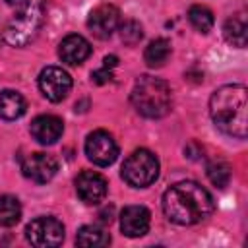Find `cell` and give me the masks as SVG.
Returning <instances> with one entry per match:
<instances>
[{
  "mask_svg": "<svg viewBox=\"0 0 248 248\" xmlns=\"http://www.w3.org/2000/svg\"><path fill=\"white\" fill-rule=\"evenodd\" d=\"M161 205L169 221L184 227L205 221L215 209L213 196L192 180H182L167 188Z\"/></svg>",
  "mask_w": 248,
  "mask_h": 248,
  "instance_id": "1",
  "label": "cell"
},
{
  "mask_svg": "<svg viewBox=\"0 0 248 248\" xmlns=\"http://www.w3.org/2000/svg\"><path fill=\"white\" fill-rule=\"evenodd\" d=\"M213 124L227 136L244 140L248 126V91L240 83H229L213 91L209 99Z\"/></svg>",
  "mask_w": 248,
  "mask_h": 248,
  "instance_id": "2",
  "label": "cell"
},
{
  "mask_svg": "<svg viewBox=\"0 0 248 248\" xmlns=\"http://www.w3.org/2000/svg\"><path fill=\"white\" fill-rule=\"evenodd\" d=\"M130 101L141 116L161 118L172 107V93L167 81L153 76H141L134 83Z\"/></svg>",
  "mask_w": 248,
  "mask_h": 248,
  "instance_id": "3",
  "label": "cell"
},
{
  "mask_svg": "<svg viewBox=\"0 0 248 248\" xmlns=\"http://www.w3.org/2000/svg\"><path fill=\"white\" fill-rule=\"evenodd\" d=\"M45 21V0H27L17 16L6 25L4 29V41L12 46H25L31 43Z\"/></svg>",
  "mask_w": 248,
  "mask_h": 248,
  "instance_id": "4",
  "label": "cell"
},
{
  "mask_svg": "<svg viewBox=\"0 0 248 248\" xmlns=\"http://www.w3.org/2000/svg\"><path fill=\"white\" fill-rule=\"evenodd\" d=\"M159 176V161L147 149H136L122 165V178L134 188H145Z\"/></svg>",
  "mask_w": 248,
  "mask_h": 248,
  "instance_id": "5",
  "label": "cell"
},
{
  "mask_svg": "<svg viewBox=\"0 0 248 248\" xmlns=\"http://www.w3.org/2000/svg\"><path fill=\"white\" fill-rule=\"evenodd\" d=\"M25 238L37 248H54L64 240V225L54 217H37L25 227Z\"/></svg>",
  "mask_w": 248,
  "mask_h": 248,
  "instance_id": "6",
  "label": "cell"
},
{
  "mask_svg": "<svg viewBox=\"0 0 248 248\" xmlns=\"http://www.w3.org/2000/svg\"><path fill=\"white\" fill-rule=\"evenodd\" d=\"M85 155L97 167H108L118 157V145L107 130H95L85 140Z\"/></svg>",
  "mask_w": 248,
  "mask_h": 248,
  "instance_id": "7",
  "label": "cell"
},
{
  "mask_svg": "<svg viewBox=\"0 0 248 248\" xmlns=\"http://www.w3.org/2000/svg\"><path fill=\"white\" fill-rule=\"evenodd\" d=\"M39 89L45 95V99L52 103H60L66 99V95L72 89V78L66 70L58 66H46L39 74Z\"/></svg>",
  "mask_w": 248,
  "mask_h": 248,
  "instance_id": "8",
  "label": "cell"
},
{
  "mask_svg": "<svg viewBox=\"0 0 248 248\" xmlns=\"http://www.w3.org/2000/svg\"><path fill=\"white\" fill-rule=\"evenodd\" d=\"M58 170V161L48 155V153H31L27 155L23 161H21V172L25 178L33 180V182H39V184H45L48 182Z\"/></svg>",
  "mask_w": 248,
  "mask_h": 248,
  "instance_id": "9",
  "label": "cell"
},
{
  "mask_svg": "<svg viewBox=\"0 0 248 248\" xmlns=\"http://www.w3.org/2000/svg\"><path fill=\"white\" fill-rule=\"evenodd\" d=\"M118 25H120V10L112 4L97 6L87 17V27L97 39H108Z\"/></svg>",
  "mask_w": 248,
  "mask_h": 248,
  "instance_id": "10",
  "label": "cell"
},
{
  "mask_svg": "<svg viewBox=\"0 0 248 248\" xmlns=\"http://www.w3.org/2000/svg\"><path fill=\"white\" fill-rule=\"evenodd\" d=\"M76 192L81 202L89 205H97L107 196V180L103 174L95 170H83L76 178Z\"/></svg>",
  "mask_w": 248,
  "mask_h": 248,
  "instance_id": "11",
  "label": "cell"
},
{
  "mask_svg": "<svg viewBox=\"0 0 248 248\" xmlns=\"http://www.w3.org/2000/svg\"><path fill=\"white\" fill-rule=\"evenodd\" d=\"M151 213L143 205H128L120 213V229L126 236L138 238L149 231Z\"/></svg>",
  "mask_w": 248,
  "mask_h": 248,
  "instance_id": "12",
  "label": "cell"
},
{
  "mask_svg": "<svg viewBox=\"0 0 248 248\" xmlns=\"http://www.w3.org/2000/svg\"><path fill=\"white\" fill-rule=\"evenodd\" d=\"M29 130H31V136L41 145H52V143H56V140H60L64 124L54 114H41V116L33 118Z\"/></svg>",
  "mask_w": 248,
  "mask_h": 248,
  "instance_id": "13",
  "label": "cell"
},
{
  "mask_svg": "<svg viewBox=\"0 0 248 248\" xmlns=\"http://www.w3.org/2000/svg\"><path fill=\"white\" fill-rule=\"evenodd\" d=\"M89 54H91V45L81 35H68L58 45V56H60V60L66 62V64H70V66L81 64L83 60L89 58Z\"/></svg>",
  "mask_w": 248,
  "mask_h": 248,
  "instance_id": "14",
  "label": "cell"
},
{
  "mask_svg": "<svg viewBox=\"0 0 248 248\" xmlns=\"http://www.w3.org/2000/svg\"><path fill=\"white\" fill-rule=\"evenodd\" d=\"M25 110H27V103L21 93L12 89L0 93V116L4 120H17L25 114Z\"/></svg>",
  "mask_w": 248,
  "mask_h": 248,
  "instance_id": "15",
  "label": "cell"
},
{
  "mask_svg": "<svg viewBox=\"0 0 248 248\" xmlns=\"http://www.w3.org/2000/svg\"><path fill=\"white\" fill-rule=\"evenodd\" d=\"M223 33H225V39H227L232 46L244 48V46H246V39H248L246 16L240 12V14H234L232 17H229V19L225 21Z\"/></svg>",
  "mask_w": 248,
  "mask_h": 248,
  "instance_id": "16",
  "label": "cell"
},
{
  "mask_svg": "<svg viewBox=\"0 0 248 248\" xmlns=\"http://www.w3.org/2000/svg\"><path fill=\"white\" fill-rule=\"evenodd\" d=\"M76 244L78 246H83V248H103V246H108L110 244V236L101 227L85 225V227H81L78 231Z\"/></svg>",
  "mask_w": 248,
  "mask_h": 248,
  "instance_id": "17",
  "label": "cell"
},
{
  "mask_svg": "<svg viewBox=\"0 0 248 248\" xmlns=\"http://www.w3.org/2000/svg\"><path fill=\"white\" fill-rule=\"evenodd\" d=\"M170 56V43L167 39H155L147 45L143 52V60L147 62L149 68H159L163 66Z\"/></svg>",
  "mask_w": 248,
  "mask_h": 248,
  "instance_id": "18",
  "label": "cell"
},
{
  "mask_svg": "<svg viewBox=\"0 0 248 248\" xmlns=\"http://www.w3.org/2000/svg\"><path fill=\"white\" fill-rule=\"evenodd\" d=\"M21 219V205L14 196H0V225L14 227Z\"/></svg>",
  "mask_w": 248,
  "mask_h": 248,
  "instance_id": "19",
  "label": "cell"
},
{
  "mask_svg": "<svg viewBox=\"0 0 248 248\" xmlns=\"http://www.w3.org/2000/svg\"><path fill=\"white\" fill-rule=\"evenodd\" d=\"M188 19H190L192 27L200 33H209L213 29V23H215L213 12L205 6H192L188 10Z\"/></svg>",
  "mask_w": 248,
  "mask_h": 248,
  "instance_id": "20",
  "label": "cell"
},
{
  "mask_svg": "<svg viewBox=\"0 0 248 248\" xmlns=\"http://www.w3.org/2000/svg\"><path fill=\"white\" fill-rule=\"evenodd\" d=\"M207 178L217 188H225L231 180V167L225 161H211L207 165Z\"/></svg>",
  "mask_w": 248,
  "mask_h": 248,
  "instance_id": "21",
  "label": "cell"
},
{
  "mask_svg": "<svg viewBox=\"0 0 248 248\" xmlns=\"http://www.w3.org/2000/svg\"><path fill=\"white\" fill-rule=\"evenodd\" d=\"M143 37V31H141V25L134 19H128L120 25V39L126 43V45H136L140 43Z\"/></svg>",
  "mask_w": 248,
  "mask_h": 248,
  "instance_id": "22",
  "label": "cell"
},
{
  "mask_svg": "<svg viewBox=\"0 0 248 248\" xmlns=\"http://www.w3.org/2000/svg\"><path fill=\"white\" fill-rule=\"evenodd\" d=\"M91 79L97 83V85H103V83H107V81H110L112 79V72L108 70V68H101V70H97V72H93L91 74Z\"/></svg>",
  "mask_w": 248,
  "mask_h": 248,
  "instance_id": "23",
  "label": "cell"
},
{
  "mask_svg": "<svg viewBox=\"0 0 248 248\" xmlns=\"http://www.w3.org/2000/svg\"><path fill=\"white\" fill-rule=\"evenodd\" d=\"M103 62H105V64H103L105 68H108V70H112V68H114V66L118 64V58H116L114 54H110V56H105V60H103Z\"/></svg>",
  "mask_w": 248,
  "mask_h": 248,
  "instance_id": "24",
  "label": "cell"
},
{
  "mask_svg": "<svg viewBox=\"0 0 248 248\" xmlns=\"http://www.w3.org/2000/svg\"><path fill=\"white\" fill-rule=\"evenodd\" d=\"M6 2H8L10 6H17V8H21V6H23L27 0H6Z\"/></svg>",
  "mask_w": 248,
  "mask_h": 248,
  "instance_id": "25",
  "label": "cell"
}]
</instances>
